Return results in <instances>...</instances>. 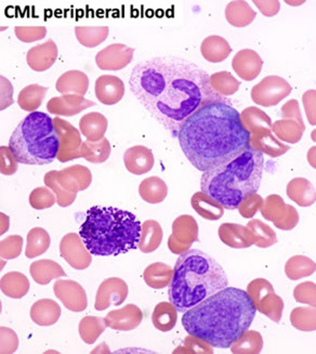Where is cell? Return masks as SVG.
Here are the masks:
<instances>
[{
	"label": "cell",
	"instance_id": "obj_22",
	"mask_svg": "<svg viewBox=\"0 0 316 354\" xmlns=\"http://www.w3.org/2000/svg\"><path fill=\"white\" fill-rule=\"evenodd\" d=\"M89 77L82 71L73 70L65 72L57 78L55 88L61 95H84L89 89Z\"/></svg>",
	"mask_w": 316,
	"mask_h": 354
},
{
	"label": "cell",
	"instance_id": "obj_48",
	"mask_svg": "<svg viewBox=\"0 0 316 354\" xmlns=\"http://www.w3.org/2000/svg\"><path fill=\"white\" fill-rule=\"evenodd\" d=\"M44 181H45L46 185L55 192L59 206H61V207H68V206L74 203L76 194H70V193L65 192L62 187L57 185V181H55L53 171L48 172L47 175L45 176Z\"/></svg>",
	"mask_w": 316,
	"mask_h": 354
},
{
	"label": "cell",
	"instance_id": "obj_27",
	"mask_svg": "<svg viewBox=\"0 0 316 354\" xmlns=\"http://www.w3.org/2000/svg\"><path fill=\"white\" fill-rule=\"evenodd\" d=\"M107 125L109 122L104 115L97 112L89 113L80 120V133L87 138L88 141L97 142L104 138Z\"/></svg>",
	"mask_w": 316,
	"mask_h": 354
},
{
	"label": "cell",
	"instance_id": "obj_38",
	"mask_svg": "<svg viewBox=\"0 0 316 354\" xmlns=\"http://www.w3.org/2000/svg\"><path fill=\"white\" fill-rule=\"evenodd\" d=\"M80 155H82V158H85L88 162H93V164L106 162L111 155L110 142L105 138L97 142H91L87 140L86 142H82V147H80Z\"/></svg>",
	"mask_w": 316,
	"mask_h": 354
},
{
	"label": "cell",
	"instance_id": "obj_50",
	"mask_svg": "<svg viewBox=\"0 0 316 354\" xmlns=\"http://www.w3.org/2000/svg\"><path fill=\"white\" fill-rule=\"evenodd\" d=\"M23 239L19 235H11L1 241V256L6 259H15L22 252Z\"/></svg>",
	"mask_w": 316,
	"mask_h": 354
},
{
	"label": "cell",
	"instance_id": "obj_32",
	"mask_svg": "<svg viewBox=\"0 0 316 354\" xmlns=\"http://www.w3.org/2000/svg\"><path fill=\"white\" fill-rule=\"evenodd\" d=\"M287 194L302 207L315 202V189L310 181L302 178H297L288 183Z\"/></svg>",
	"mask_w": 316,
	"mask_h": 354
},
{
	"label": "cell",
	"instance_id": "obj_44",
	"mask_svg": "<svg viewBox=\"0 0 316 354\" xmlns=\"http://www.w3.org/2000/svg\"><path fill=\"white\" fill-rule=\"evenodd\" d=\"M287 209H288V206L285 204L281 197L277 195H272L264 201L260 210L266 219L271 220L274 222V225L279 227V225L286 217Z\"/></svg>",
	"mask_w": 316,
	"mask_h": 354
},
{
	"label": "cell",
	"instance_id": "obj_24",
	"mask_svg": "<svg viewBox=\"0 0 316 354\" xmlns=\"http://www.w3.org/2000/svg\"><path fill=\"white\" fill-rule=\"evenodd\" d=\"M250 147L259 151L262 154L270 155L272 158H277L285 154L289 147L279 142L277 138L272 135L271 130L268 128L257 130L250 136Z\"/></svg>",
	"mask_w": 316,
	"mask_h": 354
},
{
	"label": "cell",
	"instance_id": "obj_25",
	"mask_svg": "<svg viewBox=\"0 0 316 354\" xmlns=\"http://www.w3.org/2000/svg\"><path fill=\"white\" fill-rule=\"evenodd\" d=\"M60 317L61 308L55 300L40 299L30 308V319L39 326H51Z\"/></svg>",
	"mask_w": 316,
	"mask_h": 354
},
{
	"label": "cell",
	"instance_id": "obj_16",
	"mask_svg": "<svg viewBox=\"0 0 316 354\" xmlns=\"http://www.w3.org/2000/svg\"><path fill=\"white\" fill-rule=\"evenodd\" d=\"M232 68L239 78L246 82L256 80L263 68V60L252 49H243L232 60Z\"/></svg>",
	"mask_w": 316,
	"mask_h": 354
},
{
	"label": "cell",
	"instance_id": "obj_14",
	"mask_svg": "<svg viewBox=\"0 0 316 354\" xmlns=\"http://www.w3.org/2000/svg\"><path fill=\"white\" fill-rule=\"evenodd\" d=\"M61 256L77 270L86 269L91 262L90 252L86 248L80 235L68 233L61 240Z\"/></svg>",
	"mask_w": 316,
	"mask_h": 354
},
{
	"label": "cell",
	"instance_id": "obj_15",
	"mask_svg": "<svg viewBox=\"0 0 316 354\" xmlns=\"http://www.w3.org/2000/svg\"><path fill=\"white\" fill-rule=\"evenodd\" d=\"M55 296L68 308L71 311H84L87 307V297L86 292L78 283L75 281H63L59 279L53 286Z\"/></svg>",
	"mask_w": 316,
	"mask_h": 354
},
{
	"label": "cell",
	"instance_id": "obj_21",
	"mask_svg": "<svg viewBox=\"0 0 316 354\" xmlns=\"http://www.w3.org/2000/svg\"><path fill=\"white\" fill-rule=\"evenodd\" d=\"M124 162L126 169L133 175H145L154 167V155L149 147L136 145L124 152Z\"/></svg>",
	"mask_w": 316,
	"mask_h": 354
},
{
	"label": "cell",
	"instance_id": "obj_55",
	"mask_svg": "<svg viewBox=\"0 0 316 354\" xmlns=\"http://www.w3.org/2000/svg\"><path fill=\"white\" fill-rule=\"evenodd\" d=\"M298 212H296V209L292 206H289L288 205L286 217L283 220L281 225H279V227L283 230H292L298 223Z\"/></svg>",
	"mask_w": 316,
	"mask_h": 354
},
{
	"label": "cell",
	"instance_id": "obj_7",
	"mask_svg": "<svg viewBox=\"0 0 316 354\" xmlns=\"http://www.w3.org/2000/svg\"><path fill=\"white\" fill-rule=\"evenodd\" d=\"M9 149L20 164H51L60 151V136L53 118L37 111L25 116L11 135Z\"/></svg>",
	"mask_w": 316,
	"mask_h": 354
},
{
	"label": "cell",
	"instance_id": "obj_9",
	"mask_svg": "<svg viewBox=\"0 0 316 354\" xmlns=\"http://www.w3.org/2000/svg\"><path fill=\"white\" fill-rule=\"evenodd\" d=\"M198 241V225L192 216H180L172 225L169 248L174 254H183L191 245Z\"/></svg>",
	"mask_w": 316,
	"mask_h": 354
},
{
	"label": "cell",
	"instance_id": "obj_43",
	"mask_svg": "<svg viewBox=\"0 0 316 354\" xmlns=\"http://www.w3.org/2000/svg\"><path fill=\"white\" fill-rule=\"evenodd\" d=\"M241 120H242L244 127L250 133H254L257 130L262 129V128L271 129L272 127L271 118L263 111L258 108H254V106L245 109L241 114Z\"/></svg>",
	"mask_w": 316,
	"mask_h": 354
},
{
	"label": "cell",
	"instance_id": "obj_11",
	"mask_svg": "<svg viewBox=\"0 0 316 354\" xmlns=\"http://www.w3.org/2000/svg\"><path fill=\"white\" fill-rule=\"evenodd\" d=\"M135 49L124 44H112L95 55L97 68L102 71H120L133 60Z\"/></svg>",
	"mask_w": 316,
	"mask_h": 354
},
{
	"label": "cell",
	"instance_id": "obj_26",
	"mask_svg": "<svg viewBox=\"0 0 316 354\" xmlns=\"http://www.w3.org/2000/svg\"><path fill=\"white\" fill-rule=\"evenodd\" d=\"M201 53L208 62L220 63L227 60L231 55L232 48L227 40L221 36L212 35L205 38L201 46Z\"/></svg>",
	"mask_w": 316,
	"mask_h": 354
},
{
	"label": "cell",
	"instance_id": "obj_4",
	"mask_svg": "<svg viewBox=\"0 0 316 354\" xmlns=\"http://www.w3.org/2000/svg\"><path fill=\"white\" fill-rule=\"evenodd\" d=\"M141 231L142 225L135 214L97 205L86 212L80 235L90 254L110 257L137 250Z\"/></svg>",
	"mask_w": 316,
	"mask_h": 354
},
{
	"label": "cell",
	"instance_id": "obj_56",
	"mask_svg": "<svg viewBox=\"0 0 316 354\" xmlns=\"http://www.w3.org/2000/svg\"><path fill=\"white\" fill-rule=\"evenodd\" d=\"M13 333V330L6 327L1 328V353H13L17 350L10 344V337Z\"/></svg>",
	"mask_w": 316,
	"mask_h": 354
},
{
	"label": "cell",
	"instance_id": "obj_19",
	"mask_svg": "<svg viewBox=\"0 0 316 354\" xmlns=\"http://www.w3.org/2000/svg\"><path fill=\"white\" fill-rule=\"evenodd\" d=\"M95 93L102 104H118L124 95V82L118 76H100L95 80Z\"/></svg>",
	"mask_w": 316,
	"mask_h": 354
},
{
	"label": "cell",
	"instance_id": "obj_51",
	"mask_svg": "<svg viewBox=\"0 0 316 354\" xmlns=\"http://www.w3.org/2000/svg\"><path fill=\"white\" fill-rule=\"evenodd\" d=\"M262 205H263V200L256 193L239 205V210L243 217L252 218L258 210L261 209Z\"/></svg>",
	"mask_w": 316,
	"mask_h": 354
},
{
	"label": "cell",
	"instance_id": "obj_47",
	"mask_svg": "<svg viewBox=\"0 0 316 354\" xmlns=\"http://www.w3.org/2000/svg\"><path fill=\"white\" fill-rule=\"evenodd\" d=\"M57 202V196L47 187H37L30 195V204L34 209H46L53 207Z\"/></svg>",
	"mask_w": 316,
	"mask_h": 354
},
{
	"label": "cell",
	"instance_id": "obj_52",
	"mask_svg": "<svg viewBox=\"0 0 316 354\" xmlns=\"http://www.w3.org/2000/svg\"><path fill=\"white\" fill-rule=\"evenodd\" d=\"M0 151H1V172L3 175H13L18 169V162L9 147H1Z\"/></svg>",
	"mask_w": 316,
	"mask_h": 354
},
{
	"label": "cell",
	"instance_id": "obj_23",
	"mask_svg": "<svg viewBox=\"0 0 316 354\" xmlns=\"http://www.w3.org/2000/svg\"><path fill=\"white\" fill-rule=\"evenodd\" d=\"M219 237L232 248H246L254 244V237L247 227L235 223H223L219 227Z\"/></svg>",
	"mask_w": 316,
	"mask_h": 354
},
{
	"label": "cell",
	"instance_id": "obj_40",
	"mask_svg": "<svg viewBox=\"0 0 316 354\" xmlns=\"http://www.w3.org/2000/svg\"><path fill=\"white\" fill-rule=\"evenodd\" d=\"M174 270L162 262L149 266L145 271V283L152 288H164L170 284Z\"/></svg>",
	"mask_w": 316,
	"mask_h": 354
},
{
	"label": "cell",
	"instance_id": "obj_42",
	"mask_svg": "<svg viewBox=\"0 0 316 354\" xmlns=\"http://www.w3.org/2000/svg\"><path fill=\"white\" fill-rule=\"evenodd\" d=\"M210 85L218 95L230 97L239 91L241 82L231 73L222 71L210 76Z\"/></svg>",
	"mask_w": 316,
	"mask_h": 354
},
{
	"label": "cell",
	"instance_id": "obj_36",
	"mask_svg": "<svg viewBox=\"0 0 316 354\" xmlns=\"http://www.w3.org/2000/svg\"><path fill=\"white\" fill-rule=\"evenodd\" d=\"M110 34L109 26H76L75 35L84 47L95 48L104 43Z\"/></svg>",
	"mask_w": 316,
	"mask_h": 354
},
{
	"label": "cell",
	"instance_id": "obj_29",
	"mask_svg": "<svg viewBox=\"0 0 316 354\" xmlns=\"http://www.w3.org/2000/svg\"><path fill=\"white\" fill-rule=\"evenodd\" d=\"M30 275L36 283L46 285L53 279L65 277L64 270L53 260L44 259L32 262L30 266Z\"/></svg>",
	"mask_w": 316,
	"mask_h": 354
},
{
	"label": "cell",
	"instance_id": "obj_1",
	"mask_svg": "<svg viewBox=\"0 0 316 354\" xmlns=\"http://www.w3.org/2000/svg\"><path fill=\"white\" fill-rule=\"evenodd\" d=\"M128 85L140 104L176 136L199 106L222 97L212 89L206 71L177 57H156L138 63Z\"/></svg>",
	"mask_w": 316,
	"mask_h": 354
},
{
	"label": "cell",
	"instance_id": "obj_34",
	"mask_svg": "<svg viewBox=\"0 0 316 354\" xmlns=\"http://www.w3.org/2000/svg\"><path fill=\"white\" fill-rule=\"evenodd\" d=\"M178 310L171 302H160L155 307L152 321L155 328L160 332H169L176 326Z\"/></svg>",
	"mask_w": 316,
	"mask_h": 354
},
{
	"label": "cell",
	"instance_id": "obj_12",
	"mask_svg": "<svg viewBox=\"0 0 316 354\" xmlns=\"http://www.w3.org/2000/svg\"><path fill=\"white\" fill-rule=\"evenodd\" d=\"M128 296V286L124 279L110 277L100 285L95 296V308L97 311H103L107 308L118 307L126 300Z\"/></svg>",
	"mask_w": 316,
	"mask_h": 354
},
{
	"label": "cell",
	"instance_id": "obj_53",
	"mask_svg": "<svg viewBox=\"0 0 316 354\" xmlns=\"http://www.w3.org/2000/svg\"><path fill=\"white\" fill-rule=\"evenodd\" d=\"M281 114L284 118H292L304 125V120H302L300 110H299V104L296 100H290L281 108Z\"/></svg>",
	"mask_w": 316,
	"mask_h": 354
},
{
	"label": "cell",
	"instance_id": "obj_54",
	"mask_svg": "<svg viewBox=\"0 0 316 354\" xmlns=\"http://www.w3.org/2000/svg\"><path fill=\"white\" fill-rule=\"evenodd\" d=\"M257 7L266 17H274L281 9L279 1H254Z\"/></svg>",
	"mask_w": 316,
	"mask_h": 354
},
{
	"label": "cell",
	"instance_id": "obj_3",
	"mask_svg": "<svg viewBox=\"0 0 316 354\" xmlns=\"http://www.w3.org/2000/svg\"><path fill=\"white\" fill-rule=\"evenodd\" d=\"M256 313L248 292L227 286L185 311L181 322L191 336L212 347L227 349L248 330Z\"/></svg>",
	"mask_w": 316,
	"mask_h": 354
},
{
	"label": "cell",
	"instance_id": "obj_5",
	"mask_svg": "<svg viewBox=\"0 0 316 354\" xmlns=\"http://www.w3.org/2000/svg\"><path fill=\"white\" fill-rule=\"evenodd\" d=\"M229 286V279L217 260L199 250L181 254L169 284L170 302L185 313L212 295Z\"/></svg>",
	"mask_w": 316,
	"mask_h": 354
},
{
	"label": "cell",
	"instance_id": "obj_45",
	"mask_svg": "<svg viewBox=\"0 0 316 354\" xmlns=\"http://www.w3.org/2000/svg\"><path fill=\"white\" fill-rule=\"evenodd\" d=\"M106 324L104 319L100 317H86L80 324V334L86 344H93L97 337L102 334Z\"/></svg>",
	"mask_w": 316,
	"mask_h": 354
},
{
	"label": "cell",
	"instance_id": "obj_33",
	"mask_svg": "<svg viewBox=\"0 0 316 354\" xmlns=\"http://www.w3.org/2000/svg\"><path fill=\"white\" fill-rule=\"evenodd\" d=\"M192 207L201 217L207 220H218L223 216V207L205 193H195L191 200Z\"/></svg>",
	"mask_w": 316,
	"mask_h": 354
},
{
	"label": "cell",
	"instance_id": "obj_37",
	"mask_svg": "<svg viewBox=\"0 0 316 354\" xmlns=\"http://www.w3.org/2000/svg\"><path fill=\"white\" fill-rule=\"evenodd\" d=\"M30 290V282L28 277L22 273H7L1 279V290L8 297L20 299L28 294Z\"/></svg>",
	"mask_w": 316,
	"mask_h": 354
},
{
	"label": "cell",
	"instance_id": "obj_13",
	"mask_svg": "<svg viewBox=\"0 0 316 354\" xmlns=\"http://www.w3.org/2000/svg\"><path fill=\"white\" fill-rule=\"evenodd\" d=\"M55 181L63 190L70 194H77L89 187L93 180L91 172L85 166L75 165L60 171H53Z\"/></svg>",
	"mask_w": 316,
	"mask_h": 354
},
{
	"label": "cell",
	"instance_id": "obj_20",
	"mask_svg": "<svg viewBox=\"0 0 316 354\" xmlns=\"http://www.w3.org/2000/svg\"><path fill=\"white\" fill-rule=\"evenodd\" d=\"M142 311L136 304H127L122 309L111 311L105 317V324L116 330H131L142 322Z\"/></svg>",
	"mask_w": 316,
	"mask_h": 354
},
{
	"label": "cell",
	"instance_id": "obj_6",
	"mask_svg": "<svg viewBox=\"0 0 316 354\" xmlns=\"http://www.w3.org/2000/svg\"><path fill=\"white\" fill-rule=\"evenodd\" d=\"M263 169V154L250 147L221 167L204 172L201 190L225 209H236L259 191Z\"/></svg>",
	"mask_w": 316,
	"mask_h": 354
},
{
	"label": "cell",
	"instance_id": "obj_10",
	"mask_svg": "<svg viewBox=\"0 0 316 354\" xmlns=\"http://www.w3.org/2000/svg\"><path fill=\"white\" fill-rule=\"evenodd\" d=\"M53 122L60 136V151L57 154V160L61 162H66L75 158H82L80 147L82 142L80 131L71 122L62 118H55Z\"/></svg>",
	"mask_w": 316,
	"mask_h": 354
},
{
	"label": "cell",
	"instance_id": "obj_49",
	"mask_svg": "<svg viewBox=\"0 0 316 354\" xmlns=\"http://www.w3.org/2000/svg\"><path fill=\"white\" fill-rule=\"evenodd\" d=\"M15 32L23 43H34L46 37L47 28L45 26H15Z\"/></svg>",
	"mask_w": 316,
	"mask_h": 354
},
{
	"label": "cell",
	"instance_id": "obj_18",
	"mask_svg": "<svg viewBox=\"0 0 316 354\" xmlns=\"http://www.w3.org/2000/svg\"><path fill=\"white\" fill-rule=\"evenodd\" d=\"M57 55V44L49 39L46 43L30 48L26 55V62L32 71L45 72L55 64Z\"/></svg>",
	"mask_w": 316,
	"mask_h": 354
},
{
	"label": "cell",
	"instance_id": "obj_8",
	"mask_svg": "<svg viewBox=\"0 0 316 354\" xmlns=\"http://www.w3.org/2000/svg\"><path fill=\"white\" fill-rule=\"evenodd\" d=\"M292 87L286 80L277 75L267 76L252 89V99L258 105L270 108L279 104L292 93Z\"/></svg>",
	"mask_w": 316,
	"mask_h": 354
},
{
	"label": "cell",
	"instance_id": "obj_2",
	"mask_svg": "<svg viewBox=\"0 0 316 354\" xmlns=\"http://www.w3.org/2000/svg\"><path fill=\"white\" fill-rule=\"evenodd\" d=\"M241 114L225 97L199 106L178 133L185 158L199 171L221 167L250 147Z\"/></svg>",
	"mask_w": 316,
	"mask_h": 354
},
{
	"label": "cell",
	"instance_id": "obj_31",
	"mask_svg": "<svg viewBox=\"0 0 316 354\" xmlns=\"http://www.w3.org/2000/svg\"><path fill=\"white\" fill-rule=\"evenodd\" d=\"M162 241V225L155 220L143 222L138 248L143 252H152L160 246Z\"/></svg>",
	"mask_w": 316,
	"mask_h": 354
},
{
	"label": "cell",
	"instance_id": "obj_39",
	"mask_svg": "<svg viewBox=\"0 0 316 354\" xmlns=\"http://www.w3.org/2000/svg\"><path fill=\"white\" fill-rule=\"evenodd\" d=\"M51 244L49 233L43 227H34L28 234V245L25 250V256L32 258L41 256L47 252Z\"/></svg>",
	"mask_w": 316,
	"mask_h": 354
},
{
	"label": "cell",
	"instance_id": "obj_46",
	"mask_svg": "<svg viewBox=\"0 0 316 354\" xmlns=\"http://www.w3.org/2000/svg\"><path fill=\"white\" fill-rule=\"evenodd\" d=\"M247 227L252 231L254 237V244L258 246L266 247L277 243V235L273 230L266 223H262L260 220L249 221Z\"/></svg>",
	"mask_w": 316,
	"mask_h": 354
},
{
	"label": "cell",
	"instance_id": "obj_41",
	"mask_svg": "<svg viewBox=\"0 0 316 354\" xmlns=\"http://www.w3.org/2000/svg\"><path fill=\"white\" fill-rule=\"evenodd\" d=\"M271 128L279 139L288 143L298 142L304 131V125L292 118L279 120Z\"/></svg>",
	"mask_w": 316,
	"mask_h": 354
},
{
	"label": "cell",
	"instance_id": "obj_30",
	"mask_svg": "<svg viewBox=\"0 0 316 354\" xmlns=\"http://www.w3.org/2000/svg\"><path fill=\"white\" fill-rule=\"evenodd\" d=\"M139 194L149 204H160L168 195V187L164 180L149 177L143 180L139 187Z\"/></svg>",
	"mask_w": 316,
	"mask_h": 354
},
{
	"label": "cell",
	"instance_id": "obj_28",
	"mask_svg": "<svg viewBox=\"0 0 316 354\" xmlns=\"http://www.w3.org/2000/svg\"><path fill=\"white\" fill-rule=\"evenodd\" d=\"M257 13L247 1H231L225 7V19L232 26L245 28L254 22Z\"/></svg>",
	"mask_w": 316,
	"mask_h": 354
},
{
	"label": "cell",
	"instance_id": "obj_35",
	"mask_svg": "<svg viewBox=\"0 0 316 354\" xmlns=\"http://www.w3.org/2000/svg\"><path fill=\"white\" fill-rule=\"evenodd\" d=\"M48 88L43 86L32 84V85L26 86L21 90L19 93L18 103L22 110L26 112H36L39 108L46 95H47Z\"/></svg>",
	"mask_w": 316,
	"mask_h": 354
},
{
	"label": "cell",
	"instance_id": "obj_17",
	"mask_svg": "<svg viewBox=\"0 0 316 354\" xmlns=\"http://www.w3.org/2000/svg\"><path fill=\"white\" fill-rule=\"evenodd\" d=\"M95 105L93 101L87 100L78 95H63L50 99L47 104V110L50 114L57 116H73L78 113L91 108Z\"/></svg>",
	"mask_w": 316,
	"mask_h": 354
}]
</instances>
